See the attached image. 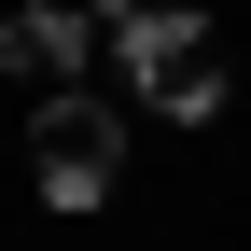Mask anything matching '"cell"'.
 I'll return each instance as SVG.
<instances>
[{"label": "cell", "mask_w": 251, "mask_h": 251, "mask_svg": "<svg viewBox=\"0 0 251 251\" xmlns=\"http://www.w3.org/2000/svg\"><path fill=\"white\" fill-rule=\"evenodd\" d=\"M126 70H140V98L153 112H224V28L209 14H140V42H126Z\"/></svg>", "instance_id": "7a4b0ae2"}, {"label": "cell", "mask_w": 251, "mask_h": 251, "mask_svg": "<svg viewBox=\"0 0 251 251\" xmlns=\"http://www.w3.org/2000/svg\"><path fill=\"white\" fill-rule=\"evenodd\" d=\"M28 181H42L56 209H98L126 181V126L98 98H42V112H28Z\"/></svg>", "instance_id": "6da1fadb"}, {"label": "cell", "mask_w": 251, "mask_h": 251, "mask_svg": "<svg viewBox=\"0 0 251 251\" xmlns=\"http://www.w3.org/2000/svg\"><path fill=\"white\" fill-rule=\"evenodd\" d=\"M84 28H98V14H56V0H42V14H14V28H0V56H14V84H28V98H84Z\"/></svg>", "instance_id": "3957f363"}]
</instances>
